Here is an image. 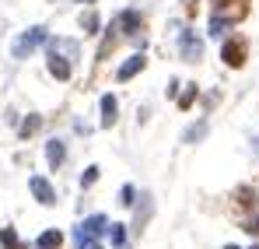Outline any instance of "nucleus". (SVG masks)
Returning <instances> with one entry per match:
<instances>
[{"instance_id":"39448f33","label":"nucleus","mask_w":259,"mask_h":249,"mask_svg":"<svg viewBox=\"0 0 259 249\" xmlns=\"http://www.w3.org/2000/svg\"><path fill=\"white\" fill-rule=\"evenodd\" d=\"M28 190L35 193V200L46 204V207H49V204H56V193H53L49 179H42V175H32V179H28Z\"/></svg>"},{"instance_id":"423d86ee","label":"nucleus","mask_w":259,"mask_h":249,"mask_svg":"<svg viewBox=\"0 0 259 249\" xmlns=\"http://www.w3.org/2000/svg\"><path fill=\"white\" fill-rule=\"evenodd\" d=\"M49 74H53L56 81H70V74H74V63H70L67 56H60V53H49Z\"/></svg>"},{"instance_id":"393cba45","label":"nucleus","mask_w":259,"mask_h":249,"mask_svg":"<svg viewBox=\"0 0 259 249\" xmlns=\"http://www.w3.org/2000/svg\"><path fill=\"white\" fill-rule=\"evenodd\" d=\"M224 249H238V246H224Z\"/></svg>"},{"instance_id":"b1692460","label":"nucleus","mask_w":259,"mask_h":249,"mask_svg":"<svg viewBox=\"0 0 259 249\" xmlns=\"http://www.w3.org/2000/svg\"><path fill=\"white\" fill-rule=\"evenodd\" d=\"M77 4H95V0H77Z\"/></svg>"},{"instance_id":"aec40b11","label":"nucleus","mask_w":259,"mask_h":249,"mask_svg":"<svg viewBox=\"0 0 259 249\" xmlns=\"http://www.w3.org/2000/svg\"><path fill=\"white\" fill-rule=\"evenodd\" d=\"M203 133H207V123H196V126H189V130H186V140L193 144V140H200Z\"/></svg>"},{"instance_id":"f3484780","label":"nucleus","mask_w":259,"mask_h":249,"mask_svg":"<svg viewBox=\"0 0 259 249\" xmlns=\"http://www.w3.org/2000/svg\"><path fill=\"white\" fill-rule=\"evenodd\" d=\"M112 46H116V32L109 28V32H105V39H102V46H98V60H105V56L112 53Z\"/></svg>"},{"instance_id":"0eeeda50","label":"nucleus","mask_w":259,"mask_h":249,"mask_svg":"<svg viewBox=\"0 0 259 249\" xmlns=\"http://www.w3.org/2000/svg\"><path fill=\"white\" fill-rule=\"evenodd\" d=\"M116 28H119L123 35H140V28H144V18H140L137 11H123V14L116 18Z\"/></svg>"},{"instance_id":"a211bd4d","label":"nucleus","mask_w":259,"mask_h":249,"mask_svg":"<svg viewBox=\"0 0 259 249\" xmlns=\"http://www.w3.org/2000/svg\"><path fill=\"white\" fill-rule=\"evenodd\" d=\"M98 25H102V21H98V14H95V11H88L84 18H81V28H84L88 35H95V32H98Z\"/></svg>"},{"instance_id":"6e6552de","label":"nucleus","mask_w":259,"mask_h":249,"mask_svg":"<svg viewBox=\"0 0 259 249\" xmlns=\"http://www.w3.org/2000/svg\"><path fill=\"white\" fill-rule=\"evenodd\" d=\"M203 56V42L196 39V32H182V60H200Z\"/></svg>"},{"instance_id":"bb28decb","label":"nucleus","mask_w":259,"mask_h":249,"mask_svg":"<svg viewBox=\"0 0 259 249\" xmlns=\"http://www.w3.org/2000/svg\"><path fill=\"white\" fill-rule=\"evenodd\" d=\"M35 249H39V246H35Z\"/></svg>"},{"instance_id":"f03ea898","label":"nucleus","mask_w":259,"mask_h":249,"mask_svg":"<svg viewBox=\"0 0 259 249\" xmlns=\"http://www.w3.org/2000/svg\"><path fill=\"white\" fill-rule=\"evenodd\" d=\"M245 53H249V46H245L242 35H231V39H224V46H221V60L228 67H242L245 63Z\"/></svg>"},{"instance_id":"4be33fe9","label":"nucleus","mask_w":259,"mask_h":249,"mask_svg":"<svg viewBox=\"0 0 259 249\" xmlns=\"http://www.w3.org/2000/svg\"><path fill=\"white\" fill-rule=\"evenodd\" d=\"M95 183H98V168H88L84 175H81V186L88 190V186H95Z\"/></svg>"},{"instance_id":"dca6fc26","label":"nucleus","mask_w":259,"mask_h":249,"mask_svg":"<svg viewBox=\"0 0 259 249\" xmlns=\"http://www.w3.org/2000/svg\"><path fill=\"white\" fill-rule=\"evenodd\" d=\"M39 126H42V116H28L25 123H21V137L28 140V137H35L39 133Z\"/></svg>"},{"instance_id":"ddd939ff","label":"nucleus","mask_w":259,"mask_h":249,"mask_svg":"<svg viewBox=\"0 0 259 249\" xmlns=\"http://www.w3.org/2000/svg\"><path fill=\"white\" fill-rule=\"evenodd\" d=\"M49 53H60V56H67V60H74L77 42H74V39H53V42H49Z\"/></svg>"},{"instance_id":"9b49d317","label":"nucleus","mask_w":259,"mask_h":249,"mask_svg":"<svg viewBox=\"0 0 259 249\" xmlns=\"http://www.w3.org/2000/svg\"><path fill=\"white\" fill-rule=\"evenodd\" d=\"M116 109H119L116 95H102V126H112V123H116Z\"/></svg>"},{"instance_id":"9d476101","label":"nucleus","mask_w":259,"mask_h":249,"mask_svg":"<svg viewBox=\"0 0 259 249\" xmlns=\"http://www.w3.org/2000/svg\"><path fill=\"white\" fill-rule=\"evenodd\" d=\"M46 158H49V165H53V168L63 165V158H67V148H63V140H49V144H46Z\"/></svg>"},{"instance_id":"a878e982","label":"nucleus","mask_w":259,"mask_h":249,"mask_svg":"<svg viewBox=\"0 0 259 249\" xmlns=\"http://www.w3.org/2000/svg\"><path fill=\"white\" fill-rule=\"evenodd\" d=\"M252 249H259V246H252Z\"/></svg>"},{"instance_id":"4468645a","label":"nucleus","mask_w":259,"mask_h":249,"mask_svg":"<svg viewBox=\"0 0 259 249\" xmlns=\"http://www.w3.org/2000/svg\"><path fill=\"white\" fill-rule=\"evenodd\" d=\"M35 246H39V249H60V246H63V235H60L56 228H49V232L39 235V242H35Z\"/></svg>"},{"instance_id":"f257e3e1","label":"nucleus","mask_w":259,"mask_h":249,"mask_svg":"<svg viewBox=\"0 0 259 249\" xmlns=\"http://www.w3.org/2000/svg\"><path fill=\"white\" fill-rule=\"evenodd\" d=\"M42 42H46V28H42V25H35V28H28L25 35H18V42H14L11 53H14V60H25V56H32Z\"/></svg>"},{"instance_id":"20e7f679","label":"nucleus","mask_w":259,"mask_h":249,"mask_svg":"<svg viewBox=\"0 0 259 249\" xmlns=\"http://www.w3.org/2000/svg\"><path fill=\"white\" fill-rule=\"evenodd\" d=\"M214 14H221L231 25V21H238L245 14V0H214Z\"/></svg>"},{"instance_id":"2eb2a0df","label":"nucleus","mask_w":259,"mask_h":249,"mask_svg":"<svg viewBox=\"0 0 259 249\" xmlns=\"http://www.w3.org/2000/svg\"><path fill=\"white\" fill-rule=\"evenodd\" d=\"M0 246H4V249H25V242H21L18 232L7 225V228H0Z\"/></svg>"},{"instance_id":"6ab92c4d","label":"nucleus","mask_w":259,"mask_h":249,"mask_svg":"<svg viewBox=\"0 0 259 249\" xmlns=\"http://www.w3.org/2000/svg\"><path fill=\"white\" fill-rule=\"evenodd\" d=\"M193 102H196V84H189V88L179 95V109H189Z\"/></svg>"},{"instance_id":"1a4fd4ad","label":"nucleus","mask_w":259,"mask_h":249,"mask_svg":"<svg viewBox=\"0 0 259 249\" xmlns=\"http://www.w3.org/2000/svg\"><path fill=\"white\" fill-rule=\"evenodd\" d=\"M144 63H147V56H140V53H137V56H130L126 63L116 70V78H119V81H130V78H137V74L144 70Z\"/></svg>"},{"instance_id":"f8f14e48","label":"nucleus","mask_w":259,"mask_h":249,"mask_svg":"<svg viewBox=\"0 0 259 249\" xmlns=\"http://www.w3.org/2000/svg\"><path fill=\"white\" fill-rule=\"evenodd\" d=\"M151 210H154V200H151V193H144V200H140V207H137V218H133V228H137V232L147 225Z\"/></svg>"},{"instance_id":"7ed1b4c3","label":"nucleus","mask_w":259,"mask_h":249,"mask_svg":"<svg viewBox=\"0 0 259 249\" xmlns=\"http://www.w3.org/2000/svg\"><path fill=\"white\" fill-rule=\"evenodd\" d=\"M102 232H109V221H105V214H91V218H84V221L77 225L74 239H98Z\"/></svg>"},{"instance_id":"412c9836","label":"nucleus","mask_w":259,"mask_h":249,"mask_svg":"<svg viewBox=\"0 0 259 249\" xmlns=\"http://www.w3.org/2000/svg\"><path fill=\"white\" fill-rule=\"evenodd\" d=\"M109 235H112V242H116V246L123 249V242H126V232H123V225H112V228H109Z\"/></svg>"},{"instance_id":"5701e85b","label":"nucleus","mask_w":259,"mask_h":249,"mask_svg":"<svg viewBox=\"0 0 259 249\" xmlns=\"http://www.w3.org/2000/svg\"><path fill=\"white\" fill-rule=\"evenodd\" d=\"M133 197H137V193H133V186H123V190H119V204H133Z\"/></svg>"}]
</instances>
